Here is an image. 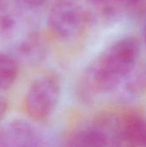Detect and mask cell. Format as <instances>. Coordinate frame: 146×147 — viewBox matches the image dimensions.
Listing matches in <instances>:
<instances>
[{
    "mask_svg": "<svg viewBox=\"0 0 146 147\" xmlns=\"http://www.w3.org/2000/svg\"><path fill=\"white\" fill-rule=\"evenodd\" d=\"M141 46L133 36L114 42L85 70L83 86L87 95L96 96L115 91L137 67Z\"/></svg>",
    "mask_w": 146,
    "mask_h": 147,
    "instance_id": "obj_1",
    "label": "cell"
},
{
    "mask_svg": "<svg viewBox=\"0 0 146 147\" xmlns=\"http://www.w3.org/2000/svg\"><path fill=\"white\" fill-rule=\"evenodd\" d=\"M61 96L59 79L50 74L41 75L30 84L24 99L28 116L38 121L47 120L55 111Z\"/></svg>",
    "mask_w": 146,
    "mask_h": 147,
    "instance_id": "obj_2",
    "label": "cell"
},
{
    "mask_svg": "<svg viewBox=\"0 0 146 147\" xmlns=\"http://www.w3.org/2000/svg\"><path fill=\"white\" fill-rule=\"evenodd\" d=\"M89 22L87 10L78 3L61 0L54 3L47 16L50 29L59 38L69 40L83 30Z\"/></svg>",
    "mask_w": 146,
    "mask_h": 147,
    "instance_id": "obj_3",
    "label": "cell"
},
{
    "mask_svg": "<svg viewBox=\"0 0 146 147\" xmlns=\"http://www.w3.org/2000/svg\"><path fill=\"white\" fill-rule=\"evenodd\" d=\"M120 121L108 118L84 126L71 137L67 147H115L120 140Z\"/></svg>",
    "mask_w": 146,
    "mask_h": 147,
    "instance_id": "obj_4",
    "label": "cell"
},
{
    "mask_svg": "<svg viewBox=\"0 0 146 147\" xmlns=\"http://www.w3.org/2000/svg\"><path fill=\"white\" fill-rule=\"evenodd\" d=\"M0 147H44L37 130L28 121L14 120L0 126Z\"/></svg>",
    "mask_w": 146,
    "mask_h": 147,
    "instance_id": "obj_5",
    "label": "cell"
},
{
    "mask_svg": "<svg viewBox=\"0 0 146 147\" xmlns=\"http://www.w3.org/2000/svg\"><path fill=\"white\" fill-rule=\"evenodd\" d=\"M11 55L16 60L19 59L32 65L38 64L46 59L47 46L40 34L30 33L15 43Z\"/></svg>",
    "mask_w": 146,
    "mask_h": 147,
    "instance_id": "obj_6",
    "label": "cell"
},
{
    "mask_svg": "<svg viewBox=\"0 0 146 147\" xmlns=\"http://www.w3.org/2000/svg\"><path fill=\"white\" fill-rule=\"evenodd\" d=\"M119 145L126 147H146V119L131 115L120 121Z\"/></svg>",
    "mask_w": 146,
    "mask_h": 147,
    "instance_id": "obj_7",
    "label": "cell"
},
{
    "mask_svg": "<svg viewBox=\"0 0 146 147\" xmlns=\"http://www.w3.org/2000/svg\"><path fill=\"white\" fill-rule=\"evenodd\" d=\"M22 18L14 2L9 0L0 3V35L3 38H14L19 29Z\"/></svg>",
    "mask_w": 146,
    "mask_h": 147,
    "instance_id": "obj_8",
    "label": "cell"
},
{
    "mask_svg": "<svg viewBox=\"0 0 146 147\" xmlns=\"http://www.w3.org/2000/svg\"><path fill=\"white\" fill-rule=\"evenodd\" d=\"M18 76L17 60L9 53L0 52V90L9 89Z\"/></svg>",
    "mask_w": 146,
    "mask_h": 147,
    "instance_id": "obj_9",
    "label": "cell"
},
{
    "mask_svg": "<svg viewBox=\"0 0 146 147\" xmlns=\"http://www.w3.org/2000/svg\"><path fill=\"white\" fill-rule=\"evenodd\" d=\"M125 90L128 96H137L146 90V64L134 71L125 81Z\"/></svg>",
    "mask_w": 146,
    "mask_h": 147,
    "instance_id": "obj_10",
    "label": "cell"
},
{
    "mask_svg": "<svg viewBox=\"0 0 146 147\" xmlns=\"http://www.w3.org/2000/svg\"><path fill=\"white\" fill-rule=\"evenodd\" d=\"M22 20L30 19L40 13L47 4L48 0H13Z\"/></svg>",
    "mask_w": 146,
    "mask_h": 147,
    "instance_id": "obj_11",
    "label": "cell"
},
{
    "mask_svg": "<svg viewBox=\"0 0 146 147\" xmlns=\"http://www.w3.org/2000/svg\"><path fill=\"white\" fill-rule=\"evenodd\" d=\"M145 2V0H114V3L130 10H138Z\"/></svg>",
    "mask_w": 146,
    "mask_h": 147,
    "instance_id": "obj_12",
    "label": "cell"
},
{
    "mask_svg": "<svg viewBox=\"0 0 146 147\" xmlns=\"http://www.w3.org/2000/svg\"><path fill=\"white\" fill-rule=\"evenodd\" d=\"M7 109H8V103H7L5 98L0 95V121L5 116V114L7 112Z\"/></svg>",
    "mask_w": 146,
    "mask_h": 147,
    "instance_id": "obj_13",
    "label": "cell"
},
{
    "mask_svg": "<svg viewBox=\"0 0 146 147\" xmlns=\"http://www.w3.org/2000/svg\"><path fill=\"white\" fill-rule=\"evenodd\" d=\"M90 3H92L93 5L96 6H101V7H104V6H109L110 3H114V0H88Z\"/></svg>",
    "mask_w": 146,
    "mask_h": 147,
    "instance_id": "obj_14",
    "label": "cell"
},
{
    "mask_svg": "<svg viewBox=\"0 0 146 147\" xmlns=\"http://www.w3.org/2000/svg\"><path fill=\"white\" fill-rule=\"evenodd\" d=\"M144 40H145V42L146 45V20L145 22V25H144Z\"/></svg>",
    "mask_w": 146,
    "mask_h": 147,
    "instance_id": "obj_15",
    "label": "cell"
},
{
    "mask_svg": "<svg viewBox=\"0 0 146 147\" xmlns=\"http://www.w3.org/2000/svg\"><path fill=\"white\" fill-rule=\"evenodd\" d=\"M9 0H0V3H3V2H7Z\"/></svg>",
    "mask_w": 146,
    "mask_h": 147,
    "instance_id": "obj_16",
    "label": "cell"
}]
</instances>
